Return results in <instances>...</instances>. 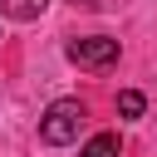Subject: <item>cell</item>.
I'll return each instance as SVG.
<instances>
[{
	"label": "cell",
	"mask_w": 157,
	"mask_h": 157,
	"mask_svg": "<svg viewBox=\"0 0 157 157\" xmlns=\"http://www.w3.org/2000/svg\"><path fill=\"white\" fill-rule=\"evenodd\" d=\"M78 123H83V103L78 98H54L44 108V118H39V137L49 147H64V142L78 137Z\"/></svg>",
	"instance_id": "obj_1"
},
{
	"label": "cell",
	"mask_w": 157,
	"mask_h": 157,
	"mask_svg": "<svg viewBox=\"0 0 157 157\" xmlns=\"http://www.w3.org/2000/svg\"><path fill=\"white\" fill-rule=\"evenodd\" d=\"M69 59H74L78 69H108V64H118V39H108V34L69 39Z\"/></svg>",
	"instance_id": "obj_2"
},
{
	"label": "cell",
	"mask_w": 157,
	"mask_h": 157,
	"mask_svg": "<svg viewBox=\"0 0 157 157\" xmlns=\"http://www.w3.org/2000/svg\"><path fill=\"white\" fill-rule=\"evenodd\" d=\"M118 152H123L118 132H98V137H88V142H83V152H78V157H118Z\"/></svg>",
	"instance_id": "obj_3"
},
{
	"label": "cell",
	"mask_w": 157,
	"mask_h": 157,
	"mask_svg": "<svg viewBox=\"0 0 157 157\" xmlns=\"http://www.w3.org/2000/svg\"><path fill=\"white\" fill-rule=\"evenodd\" d=\"M44 5H49V0H0V10H5L10 20H34Z\"/></svg>",
	"instance_id": "obj_4"
},
{
	"label": "cell",
	"mask_w": 157,
	"mask_h": 157,
	"mask_svg": "<svg viewBox=\"0 0 157 157\" xmlns=\"http://www.w3.org/2000/svg\"><path fill=\"white\" fill-rule=\"evenodd\" d=\"M142 108H147V98H142L137 88H123V93H118V113H123V118H142Z\"/></svg>",
	"instance_id": "obj_5"
}]
</instances>
